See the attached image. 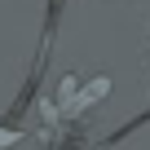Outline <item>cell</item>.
Instances as JSON below:
<instances>
[{
    "label": "cell",
    "instance_id": "obj_1",
    "mask_svg": "<svg viewBox=\"0 0 150 150\" xmlns=\"http://www.w3.org/2000/svg\"><path fill=\"white\" fill-rule=\"evenodd\" d=\"M18 141H22L18 128H0V150H9V146H18Z\"/></svg>",
    "mask_w": 150,
    "mask_h": 150
}]
</instances>
